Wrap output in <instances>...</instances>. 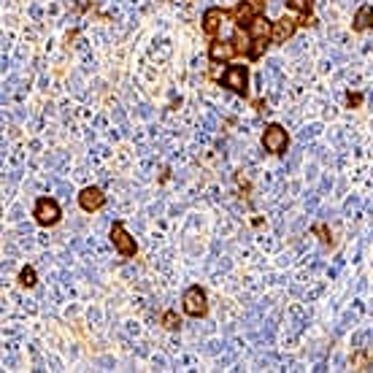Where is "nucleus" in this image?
Masks as SVG:
<instances>
[{
    "mask_svg": "<svg viewBox=\"0 0 373 373\" xmlns=\"http://www.w3.org/2000/svg\"><path fill=\"white\" fill-rule=\"evenodd\" d=\"M249 57V35H246V30H238L235 28V35L233 38H211V44H208V60L214 62V65H219V62H230V60L235 57Z\"/></svg>",
    "mask_w": 373,
    "mask_h": 373,
    "instance_id": "1",
    "label": "nucleus"
},
{
    "mask_svg": "<svg viewBox=\"0 0 373 373\" xmlns=\"http://www.w3.org/2000/svg\"><path fill=\"white\" fill-rule=\"evenodd\" d=\"M271 30H273V22H271L265 14L257 17V19L246 28V35H249V57L246 60L257 62V60L268 52V46L273 44V41H271Z\"/></svg>",
    "mask_w": 373,
    "mask_h": 373,
    "instance_id": "2",
    "label": "nucleus"
},
{
    "mask_svg": "<svg viewBox=\"0 0 373 373\" xmlns=\"http://www.w3.org/2000/svg\"><path fill=\"white\" fill-rule=\"evenodd\" d=\"M268 0H238L233 8H228V19L238 30H246L257 17L265 14Z\"/></svg>",
    "mask_w": 373,
    "mask_h": 373,
    "instance_id": "3",
    "label": "nucleus"
},
{
    "mask_svg": "<svg viewBox=\"0 0 373 373\" xmlns=\"http://www.w3.org/2000/svg\"><path fill=\"white\" fill-rule=\"evenodd\" d=\"M217 82L222 87H228L230 92H235L238 98L249 100V65H230Z\"/></svg>",
    "mask_w": 373,
    "mask_h": 373,
    "instance_id": "4",
    "label": "nucleus"
},
{
    "mask_svg": "<svg viewBox=\"0 0 373 373\" xmlns=\"http://www.w3.org/2000/svg\"><path fill=\"white\" fill-rule=\"evenodd\" d=\"M181 309H184V314L192 316V319H201V316L208 314V295H206V289L201 284H192V287L184 289Z\"/></svg>",
    "mask_w": 373,
    "mask_h": 373,
    "instance_id": "5",
    "label": "nucleus"
},
{
    "mask_svg": "<svg viewBox=\"0 0 373 373\" xmlns=\"http://www.w3.org/2000/svg\"><path fill=\"white\" fill-rule=\"evenodd\" d=\"M109 238H111V244H114L116 255L125 260L136 257L138 255V244H136V238L125 230V222H119L116 219L114 225H111V233H109Z\"/></svg>",
    "mask_w": 373,
    "mask_h": 373,
    "instance_id": "6",
    "label": "nucleus"
},
{
    "mask_svg": "<svg viewBox=\"0 0 373 373\" xmlns=\"http://www.w3.org/2000/svg\"><path fill=\"white\" fill-rule=\"evenodd\" d=\"M260 144H262V149L268 152V154H284L287 152V146H289V136H287V130L282 127V125H268L265 130H262V138H260Z\"/></svg>",
    "mask_w": 373,
    "mask_h": 373,
    "instance_id": "7",
    "label": "nucleus"
},
{
    "mask_svg": "<svg viewBox=\"0 0 373 373\" xmlns=\"http://www.w3.org/2000/svg\"><path fill=\"white\" fill-rule=\"evenodd\" d=\"M33 217L41 228H55L60 219H62V208L55 198H38L35 208H33Z\"/></svg>",
    "mask_w": 373,
    "mask_h": 373,
    "instance_id": "8",
    "label": "nucleus"
},
{
    "mask_svg": "<svg viewBox=\"0 0 373 373\" xmlns=\"http://www.w3.org/2000/svg\"><path fill=\"white\" fill-rule=\"evenodd\" d=\"M225 19H228V8H222V6H211V8H206V11H203L201 30L208 35V38H217V33L222 30Z\"/></svg>",
    "mask_w": 373,
    "mask_h": 373,
    "instance_id": "9",
    "label": "nucleus"
},
{
    "mask_svg": "<svg viewBox=\"0 0 373 373\" xmlns=\"http://www.w3.org/2000/svg\"><path fill=\"white\" fill-rule=\"evenodd\" d=\"M300 28V19H295V17H279L276 22H273V30H271V41L279 46V44H287L289 38L298 33Z\"/></svg>",
    "mask_w": 373,
    "mask_h": 373,
    "instance_id": "10",
    "label": "nucleus"
},
{
    "mask_svg": "<svg viewBox=\"0 0 373 373\" xmlns=\"http://www.w3.org/2000/svg\"><path fill=\"white\" fill-rule=\"evenodd\" d=\"M79 206L84 208L87 214H95V211H100L106 206V192L100 187H84L79 192Z\"/></svg>",
    "mask_w": 373,
    "mask_h": 373,
    "instance_id": "11",
    "label": "nucleus"
},
{
    "mask_svg": "<svg viewBox=\"0 0 373 373\" xmlns=\"http://www.w3.org/2000/svg\"><path fill=\"white\" fill-rule=\"evenodd\" d=\"M287 8L300 14V28H314V0H284Z\"/></svg>",
    "mask_w": 373,
    "mask_h": 373,
    "instance_id": "12",
    "label": "nucleus"
},
{
    "mask_svg": "<svg viewBox=\"0 0 373 373\" xmlns=\"http://www.w3.org/2000/svg\"><path fill=\"white\" fill-rule=\"evenodd\" d=\"M352 30H354V33H368V30H373V6L371 3H365V6L357 8V14H354V19H352Z\"/></svg>",
    "mask_w": 373,
    "mask_h": 373,
    "instance_id": "13",
    "label": "nucleus"
},
{
    "mask_svg": "<svg viewBox=\"0 0 373 373\" xmlns=\"http://www.w3.org/2000/svg\"><path fill=\"white\" fill-rule=\"evenodd\" d=\"M352 368H354V371H371V368H373L371 352H368V349L354 352V354H352Z\"/></svg>",
    "mask_w": 373,
    "mask_h": 373,
    "instance_id": "14",
    "label": "nucleus"
},
{
    "mask_svg": "<svg viewBox=\"0 0 373 373\" xmlns=\"http://www.w3.org/2000/svg\"><path fill=\"white\" fill-rule=\"evenodd\" d=\"M35 284H38V273H35V268H33V265H25V268L19 271V287L33 289Z\"/></svg>",
    "mask_w": 373,
    "mask_h": 373,
    "instance_id": "15",
    "label": "nucleus"
},
{
    "mask_svg": "<svg viewBox=\"0 0 373 373\" xmlns=\"http://www.w3.org/2000/svg\"><path fill=\"white\" fill-rule=\"evenodd\" d=\"M160 325H163L165 330H179V327H181V319H179L176 311H165V314L160 316Z\"/></svg>",
    "mask_w": 373,
    "mask_h": 373,
    "instance_id": "16",
    "label": "nucleus"
},
{
    "mask_svg": "<svg viewBox=\"0 0 373 373\" xmlns=\"http://www.w3.org/2000/svg\"><path fill=\"white\" fill-rule=\"evenodd\" d=\"M311 233H314V235H319V241H322L325 246H333V235H330V230L325 228L322 222H316L314 228H311Z\"/></svg>",
    "mask_w": 373,
    "mask_h": 373,
    "instance_id": "17",
    "label": "nucleus"
},
{
    "mask_svg": "<svg viewBox=\"0 0 373 373\" xmlns=\"http://www.w3.org/2000/svg\"><path fill=\"white\" fill-rule=\"evenodd\" d=\"M346 106L349 109H360L363 106V92H349L346 95Z\"/></svg>",
    "mask_w": 373,
    "mask_h": 373,
    "instance_id": "18",
    "label": "nucleus"
},
{
    "mask_svg": "<svg viewBox=\"0 0 373 373\" xmlns=\"http://www.w3.org/2000/svg\"><path fill=\"white\" fill-rule=\"evenodd\" d=\"M252 106L257 109V114H265L268 109H265V100H252Z\"/></svg>",
    "mask_w": 373,
    "mask_h": 373,
    "instance_id": "19",
    "label": "nucleus"
}]
</instances>
